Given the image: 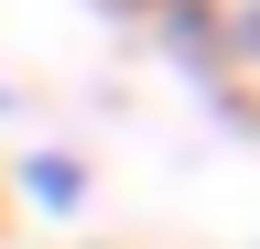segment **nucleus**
I'll list each match as a JSON object with an SVG mask.
<instances>
[{
  "instance_id": "obj_1",
  "label": "nucleus",
  "mask_w": 260,
  "mask_h": 249,
  "mask_svg": "<svg viewBox=\"0 0 260 249\" xmlns=\"http://www.w3.org/2000/svg\"><path fill=\"white\" fill-rule=\"evenodd\" d=\"M22 195L32 206H87V173L65 163V152H32V163H22Z\"/></svg>"
}]
</instances>
